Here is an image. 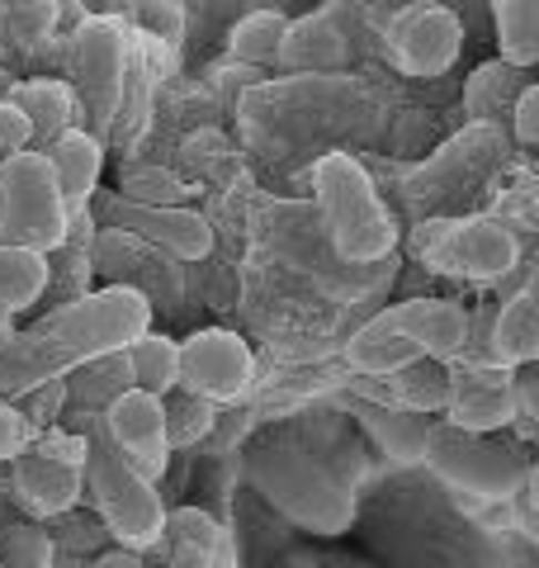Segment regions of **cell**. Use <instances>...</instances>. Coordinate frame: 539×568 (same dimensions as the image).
Here are the masks:
<instances>
[{
    "mask_svg": "<svg viewBox=\"0 0 539 568\" xmlns=\"http://www.w3.org/2000/svg\"><path fill=\"white\" fill-rule=\"evenodd\" d=\"M43 294H48V261L0 242V308L20 317L29 308H39Z\"/></svg>",
    "mask_w": 539,
    "mask_h": 568,
    "instance_id": "cell-24",
    "label": "cell"
},
{
    "mask_svg": "<svg viewBox=\"0 0 539 568\" xmlns=\"http://www.w3.org/2000/svg\"><path fill=\"white\" fill-rule=\"evenodd\" d=\"M58 559V545L43 526H10L0 536V568H52Z\"/></svg>",
    "mask_w": 539,
    "mask_h": 568,
    "instance_id": "cell-27",
    "label": "cell"
},
{
    "mask_svg": "<svg viewBox=\"0 0 539 568\" xmlns=\"http://www.w3.org/2000/svg\"><path fill=\"white\" fill-rule=\"evenodd\" d=\"M175 361H180L175 388L185 398L209 403V407L246 398L251 379H256V351H251L246 336L227 332V327L190 332L185 342H175Z\"/></svg>",
    "mask_w": 539,
    "mask_h": 568,
    "instance_id": "cell-10",
    "label": "cell"
},
{
    "mask_svg": "<svg viewBox=\"0 0 539 568\" xmlns=\"http://www.w3.org/2000/svg\"><path fill=\"white\" fill-rule=\"evenodd\" d=\"M100 432L114 440V450L129 459L138 474H148L152 484L171 465V432H166V398L138 394L129 388L100 413Z\"/></svg>",
    "mask_w": 539,
    "mask_h": 568,
    "instance_id": "cell-15",
    "label": "cell"
},
{
    "mask_svg": "<svg viewBox=\"0 0 539 568\" xmlns=\"http://www.w3.org/2000/svg\"><path fill=\"white\" fill-rule=\"evenodd\" d=\"M284 33H289V14L275 10H246L237 24L227 29V52L246 67H275Z\"/></svg>",
    "mask_w": 539,
    "mask_h": 568,
    "instance_id": "cell-25",
    "label": "cell"
},
{
    "mask_svg": "<svg viewBox=\"0 0 539 568\" xmlns=\"http://www.w3.org/2000/svg\"><path fill=\"white\" fill-rule=\"evenodd\" d=\"M539 355V313H535V290H520L501 304V313L488 323V361L501 369H530Z\"/></svg>",
    "mask_w": 539,
    "mask_h": 568,
    "instance_id": "cell-18",
    "label": "cell"
},
{
    "mask_svg": "<svg viewBox=\"0 0 539 568\" xmlns=\"http://www.w3.org/2000/svg\"><path fill=\"white\" fill-rule=\"evenodd\" d=\"M369 43V20L359 0H322L317 10H303L289 20L284 33L279 62L284 71H298V77H332V71H346Z\"/></svg>",
    "mask_w": 539,
    "mask_h": 568,
    "instance_id": "cell-8",
    "label": "cell"
},
{
    "mask_svg": "<svg viewBox=\"0 0 539 568\" xmlns=\"http://www.w3.org/2000/svg\"><path fill=\"white\" fill-rule=\"evenodd\" d=\"M445 422L474 436H492L516 422V379L492 361H449Z\"/></svg>",
    "mask_w": 539,
    "mask_h": 568,
    "instance_id": "cell-14",
    "label": "cell"
},
{
    "mask_svg": "<svg viewBox=\"0 0 539 568\" xmlns=\"http://www.w3.org/2000/svg\"><path fill=\"white\" fill-rule=\"evenodd\" d=\"M33 148V129L29 119L14 110V100H0V162L14 152H29Z\"/></svg>",
    "mask_w": 539,
    "mask_h": 568,
    "instance_id": "cell-29",
    "label": "cell"
},
{
    "mask_svg": "<svg viewBox=\"0 0 539 568\" xmlns=\"http://www.w3.org/2000/svg\"><path fill=\"white\" fill-rule=\"evenodd\" d=\"M77 219L81 213L67 209L43 152L29 148L0 162V242L6 246H20V252L48 261L71 237Z\"/></svg>",
    "mask_w": 539,
    "mask_h": 568,
    "instance_id": "cell-6",
    "label": "cell"
},
{
    "mask_svg": "<svg viewBox=\"0 0 539 568\" xmlns=\"http://www.w3.org/2000/svg\"><path fill=\"white\" fill-rule=\"evenodd\" d=\"M455 493L478 497V503H511L530 488V459L526 450L507 446V440L492 436H474L459 432V426H430L426 432V459Z\"/></svg>",
    "mask_w": 539,
    "mask_h": 568,
    "instance_id": "cell-7",
    "label": "cell"
},
{
    "mask_svg": "<svg viewBox=\"0 0 539 568\" xmlns=\"http://www.w3.org/2000/svg\"><path fill=\"white\" fill-rule=\"evenodd\" d=\"M14 493L20 503L33 511V517H67L71 507L81 503L85 493V478L77 459H62V455H20L14 459Z\"/></svg>",
    "mask_w": 539,
    "mask_h": 568,
    "instance_id": "cell-16",
    "label": "cell"
},
{
    "mask_svg": "<svg viewBox=\"0 0 539 568\" xmlns=\"http://www.w3.org/2000/svg\"><path fill=\"white\" fill-rule=\"evenodd\" d=\"M474 323L469 313L449 298H407L393 304L388 313L369 317L365 327L350 336L346 361L359 375L388 379V375H407L411 365H436V361H459L469 351Z\"/></svg>",
    "mask_w": 539,
    "mask_h": 568,
    "instance_id": "cell-2",
    "label": "cell"
},
{
    "mask_svg": "<svg viewBox=\"0 0 539 568\" xmlns=\"http://www.w3.org/2000/svg\"><path fill=\"white\" fill-rule=\"evenodd\" d=\"M511 129L520 148H535L539 142V85H526L516 100H511Z\"/></svg>",
    "mask_w": 539,
    "mask_h": 568,
    "instance_id": "cell-30",
    "label": "cell"
},
{
    "mask_svg": "<svg viewBox=\"0 0 539 568\" xmlns=\"http://www.w3.org/2000/svg\"><path fill=\"white\" fill-rule=\"evenodd\" d=\"M33 440V426L20 413V403H0V465H14Z\"/></svg>",
    "mask_w": 539,
    "mask_h": 568,
    "instance_id": "cell-28",
    "label": "cell"
},
{
    "mask_svg": "<svg viewBox=\"0 0 539 568\" xmlns=\"http://www.w3.org/2000/svg\"><path fill=\"white\" fill-rule=\"evenodd\" d=\"M14 332H20V327H14V313H6V308H0V346H6Z\"/></svg>",
    "mask_w": 539,
    "mask_h": 568,
    "instance_id": "cell-33",
    "label": "cell"
},
{
    "mask_svg": "<svg viewBox=\"0 0 539 568\" xmlns=\"http://www.w3.org/2000/svg\"><path fill=\"white\" fill-rule=\"evenodd\" d=\"M67 388V403L77 407H90V413H104L114 398H123L133 388V375H129V355H100V361H85L77 365L71 375L62 379Z\"/></svg>",
    "mask_w": 539,
    "mask_h": 568,
    "instance_id": "cell-20",
    "label": "cell"
},
{
    "mask_svg": "<svg viewBox=\"0 0 539 568\" xmlns=\"http://www.w3.org/2000/svg\"><path fill=\"white\" fill-rule=\"evenodd\" d=\"M129 20L166 52H180V43H185V10H180V0H133Z\"/></svg>",
    "mask_w": 539,
    "mask_h": 568,
    "instance_id": "cell-26",
    "label": "cell"
},
{
    "mask_svg": "<svg viewBox=\"0 0 539 568\" xmlns=\"http://www.w3.org/2000/svg\"><path fill=\"white\" fill-rule=\"evenodd\" d=\"M501 62L530 71L539 62V0H492Z\"/></svg>",
    "mask_w": 539,
    "mask_h": 568,
    "instance_id": "cell-21",
    "label": "cell"
},
{
    "mask_svg": "<svg viewBox=\"0 0 539 568\" xmlns=\"http://www.w3.org/2000/svg\"><path fill=\"white\" fill-rule=\"evenodd\" d=\"M464 48V24L455 10L436 6V0H417V6L398 10L379 29V52L403 71V77H445Z\"/></svg>",
    "mask_w": 539,
    "mask_h": 568,
    "instance_id": "cell-12",
    "label": "cell"
},
{
    "mask_svg": "<svg viewBox=\"0 0 539 568\" xmlns=\"http://www.w3.org/2000/svg\"><path fill=\"white\" fill-rule=\"evenodd\" d=\"M85 213H100L104 227H119V233L148 242L152 252H161L166 261L190 265L213 252V223L185 204H142V200H129V194L95 190V200H90Z\"/></svg>",
    "mask_w": 539,
    "mask_h": 568,
    "instance_id": "cell-11",
    "label": "cell"
},
{
    "mask_svg": "<svg viewBox=\"0 0 539 568\" xmlns=\"http://www.w3.org/2000/svg\"><path fill=\"white\" fill-rule=\"evenodd\" d=\"M298 6L303 0H251V10H275V14H289V20H294Z\"/></svg>",
    "mask_w": 539,
    "mask_h": 568,
    "instance_id": "cell-32",
    "label": "cell"
},
{
    "mask_svg": "<svg viewBox=\"0 0 539 568\" xmlns=\"http://www.w3.org/2000/svg\"><path fill=\"white\" fill-rule=\"evenodd\" d=\"M43 156H48L52 175H58V190H62L67 209L85 213L90 200H95L100 181H104V148H100V138L85 133V129H67L62 138L48 142Z\"/></svg>",
    "mask_w": 539,
    "mask_h": 568,
    "instance_id": "cell-17",
    "label": "cell"
},
{
    "mask_svg": "<svg viewBox=\"0 0 539 568\" xmlns=\"http://www.w3.org/2000/svg\"><path fill=\"white\" fill-rule=\"evenodd\" d=\"M359 422H365L369 440L393 459V465H421L426 459V432L430 426L417 413H393V407L384 413V407H365Z\"/></svg>",
    "mask_w": 539,
    "mask_h": 568,
    "instance_id": "cell-23",
    "label": "cell"
},
{
    "mask_svg": "<svg viewBox=\"0 0 539 568\" xmlns=\"http://www.w3.org/2000/svg\"><path fill=\"white\" fill-rule=\"evenodd\" d=\"M313 204H317V233L327 237L332 256L346 265H384L398 246V219L379 200L369 171L350 152H327L313 166Z\"/></svg>",
    "mask_w": 539,
    "mask_h": 568,
    "instance_id": "cell-3",
    "label": "cell"
},
{
    "mask_svg": "<svg viewBox=\"0 0 539 568\" xmlns=\"http://www.w3.org/2000/svg\"><path fill=\"white\" fill-rule=\"evenodd\" d=\"M421 242V261L440 275L455 280H501L516 271L520 261V242L507 223L482 219V213H469V219H440L417 233Z\"/></svg>",
    "mask_w": 539,
    "mask_h": 568,
    "instance_id": "cell-9",
    "label": "cell"
},
{
    "mask_svg": "<svg viewBox=\"0 0 539 568\" xmlns=\"http://www.w3.org/2000/svg\"><path fill=\"white\" fill-rule=\"evenodd\" d=\"M71 71H77V85H71L77 104L85 100V110L104 123L119 110L123 77H129V39H123V24L100 20V14L81 20L77 39H71Z\"/></svg>",
    "mask_w": 539,
    "mask_h": 568,
    "instance_id": "cell-13",
    "label": "cell"
},
{
    "mask_svg": "<svg viewBox=\"0 0 539 568\" xmlns=\"http://www.w3.org/2000/svg\"><path fill=\"white\" fill-rule=\"evenodd\" d=\"M142 332H152V298L142 290L100 284V290L67 298L0 346V403L24 398L39 384L67 379L85 361L129 351Z\"/></svg>",
    "mask_w": 539,
    "mask_h": 568,
    "instance_id": "cell-1",
    "label": "cell"
},
{
    "mask_svg": "<svg viewBox=\"0 0 539 568\" xmlns=\"http://www.w3.org/2000/svg\"><path fill=\"white\" fill-rule=\"evenodd\" d=\"M246 474L284 517L303 530H313V536H340V530L355 526L350 488L340 484V478H332L308 455H298L289 446H265V450L251 455Z\"/></svg>",
    "mask_w": 539,
    "mask_h": 568,
    "instance_id": "cell-5",
    "label": "cell"
},
{
    "mask_svg": "<svg viewBox=\"0 0 539 568\" xmlns=\"http://www.w3.org/2000/svg\"><path fill=\"white\" fill-rule=\"evenodd\" d=\"M29 407H20V413L29 417V426L33 422H52L67 407V388H62V379H52V384H39V388H29Z\"/></svg>",
    "mask_w": 539,
    "mask_h": 568,
    "instance_id": "cell-31",
    "label": "cell"
},
{
    "mask_svg": "<svg viewBox=\"0 0 539 568\" xmlns=\"http://www.w3.org/2000/svg\"><path fill=\"white\" fill-rule=\"evenodd\" d=\"M10 100H14V110L29 119L33 142H52V138H62L67 129H77V95H71L67 81L33 77V81L14 85Z\"/></svg>",
    "mask_w": 539,
    "mask_h": 568,
    "instance_id": "cell-19",
    "label": "cell"
},
{
    "mask_svg": "<svg viewBox=\"0 0 539 568\" xmlns=\"http://www.w3.org/2000/svg\"><path fill=\"white\" fill-rule=\"evenodd\" d=\"M123 355H129V375H133L138 394H152V398H171L175 394V375H180L175 336L152 327V332H142Z\"/></svg>",
    "mask_w": 539,
    "mask_h": 568,
    "instance_id": "cell-22",
    "label": "cell"
},
{
    "mask_svg": "<svg viewBox=\"0 0 539 568\" xmlns=\"http://www.w3.org/2000/svg\"><path fill=\"white\" fill-rule=\"evenodd\" d=\"M81 478H85L90 503H95L104 530H110L123 549L138 555V549H152L166 536V507H161L156 484L148 474H138L104 432H90Z\"/></svg>",
    "mask_w": 539,
    "mask_h": 568,
    "instance_id": "cell-4",
    "label": "cell"
}]
</instances>
